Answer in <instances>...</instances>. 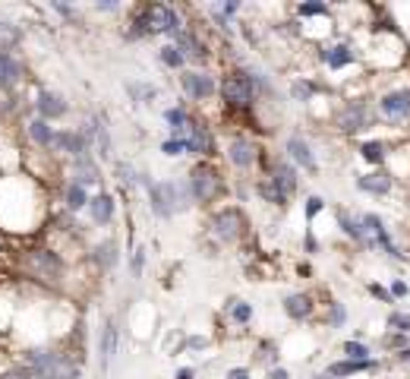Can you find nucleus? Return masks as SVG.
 <instances>
[{
  "instance_id": "obj_37",
  "label": "nucleus",
  "mask_w": 410,
  "mask_h": 379,
  "mask_svg": "<svg viewBox=\"0 0 410 379\" xmlns=\"http://www.w3.org/2000/svg\"><path fill=\"white\" fill-rule=\"evenodd\" d=\"M344 323H347V307H344L341 301H332L328 303V313H325V326L328 329H344Z\"/></svg>"
},
{
  "instance_id": "obj_47",
  "label": "nucleus",
  "mask_w": 410,
  "mask_h": 379,
  "mask_svg": "<svg viewBox=\"0 0 410 379\" xmlns=\"http://www.w3.org/2000/svg\"><path fill=\"white\" fill-rule=\"evenodd\" d=\"M95 10H98V13H120L123 6L120 4H111V0H98V4H95Z\"/></svg>"
},
{
  "instance_id": "obj_2",
  "label": "nucleus",
  "mask_w": 410,
  "mask_h": 379,
  "mask_svg": "<svg viewBox=\"0 0 410 379\" xmlns=\"http://www.w3.org/2000/svg\"><path fill=\"white\" fill-rule=\"evenodd\" d=\"M142 190H145V196H149V212L161 218V222H171L174 215H183L196 206L186 177L155 180L152 174H142Z\"/></svg>"
},
{
  "instance_id": "obj_36",
  "label": "nucleus",
  "mask_w": 410,
  "mask_h": 379,
  "mask_svg": "<svg viewBox=\"0 0 410 379\" xmlns=\"http://www.w3.org/2000/svg\"><path fill=\"white\" fill-rule=\"evenodd\" d=\"M297 16L310 19V16H332V6L322 4V0H306V4H297Z\"/></svg>"
},
{
  "instance_id": "obj_11",
  "label": "nucleus",
  "mask_w": 410,
  "mask_h": 379,
  "mask_svg": "<svg viewBox=\"0 0 410 379\" xmlns=\"http://www.w3.org/2000/svg\"><path fill=\"white\" fill-rule=\"evenodd\" d=\"M262 177H266L284 199H294L297 190H300V171L288 162V158H268V167L262 171Z\"/></svg>"
},
{
  "instance_id": "obj_8",
  "label": "nucleus",
  "mask_w": 410,
  "mask_h": 379,
  "mask_svg": "<svg viewBox=\"0 0 410 379\" xmlns=\"http://www.w3.org/2000/svg\"><path fill=\"white\" fill-rule=\"evenodd\" d=\"M209 234L224 246H233L237 240L246 237V215L240 206H221L209 218Z\"/></svg>"
},
{
  "instance_id": "obj_15",
  "label": "nucleus",
  "mask_w": 410,
  "mask_h": 379,
  "mask_svg": "<svg viewBox=\"0 0 410 379\" xmlns=\"http://www.w3.org/2000/svg\"><path fill=\"white\" fill-rule=\"evenodd\" d=\"M26 83V63L13 51H0V92L13 95Z\"/></svg>"
},
{
  "instance_id": "obj_21",
  "label": "nucleus",
  "mask_w": 410,
  "mask_h": 379,
  "mask_svg": "<svg viewBox=\"0 0 410 379\" xmlns=\"http://www.w3.org/2000/svg\"><path fill=\"white\" fill-rule=\"evenodd\" d=\"M284 316L294 319V323H306V319H312V313H316V297L310 294V291H294V294L284 297Z\"/></svg>"
},
{
  "instance_id": "obj_5",
  "label": "nucleus",
  "mask_w": 410,
  "mask_h": 379,
  "mask_svg": "<svg viewBox=\"0 0 410 379\" xmlns=\"http://www.w3.org/2000/svg\"><path fill=\"white\" fill-rule=\"evenodd\" d=\"M186 184H189V193H193V202L196 206H211V202H218L224 193H228V180H224L221 167L215 162H193L186 174Z\"/></svg>"
},
{
  "instance_id": "obj_3",
  "label": "nucleus",
  "mask_w": 410,
  "mask_h": 379,
  "mask_svg": "<svg viewBox=\"0 0 410 379\" xmlns=\"http://www.w3.org/2000/svg\"><path fill=\"white\" fill-rule=\"evenodd\" d=\"M218 98H221L224 111L250 114L262 98L259 83H256V67H250V63H237V67L224 70L221 79H218Z\"/></svg>"
},
{
  "instance_id": "obj_27",
  "label": "nucleus",
  "mask_w": 410,
  "mask_h": 379,
  "mask_svg": "<svg viewBox=\"0 0 410 379\" xmlns=\"http://www.w3.org/2000/svg\"><path fill=\"white\" fill-rule=\"evenodd\" d=\"M89 199H92V193L85 187H79V184H63V212H70V215H79V212H85L89 209Z\"/></svg>"
},
{
  "instance_id": "obj_14",
  "label": "nucleus",
  "mask_w": 410,
  "mask_h": 379,
  "mask_svg": "<svg viewBox=\"0 0 410 379\" xmlns=\"http://www.w3.org/2000/svg\"><path fill=\"white\" fill-rule=\"evenodd\" d=\"M32 108H35V118H41V120H48V123L63 120L70 114V101L63 98L61 92H54V89H41L38 95H35Z\"/></svg>"
},
{
  "instance_id": "obj_28",
  "label": "nucleus",
  "mask_w": 410,
  "mask_h": 379,
  "mask_svg": "<svg viewBox=\"0 0 410 379\" xmlns=\"http://www.w3.org/2000/svg\"><path fill=\"white\" fill-rule=\"evenodd\" d=\"M224 316H228L233 326H240V329H243V326L253 323L256 310H253L250 301H243V297H231V301L224 303Z\"/></svg>"
},
{
  "instance_id": "obj_20",
  "label": "nucleus",
  "mask_w": 410,
  "mask_h": 379,
  "mask_svg": "<svg viewBox=\"0 0 410 379\" xmlns=\"http://www.w3.org/2000/svg\"><path fill=\"white\" fill-rule=\"evenodd\" d=\"M92 266L98 269L101 275H107V272H114L117 266H120V244H117L114 237H105V240H98V244L92 246Z\"/></svg>"
},
{
  "instance_id": "obj_16",
  "label": "nucleus",
  "mask_w": 410,
  "mask_h": 379,
  "mask_svg": "<svg viewBox=\"0 0 410 379\" xmlns=\"http://www.w3.org/2000/svg\"><path fill=\"white\" fill-rule=\"evenodd\" d=\"M161 118H164L167 136H171V140H183V142L189 140V133H193L196 120H199L186 105H171V108H164V114H161Z\"/></svg>"
},
{
  "instance_id": "obj_46",
  "label": "nucleus",
  "mask_w": 410,
  "mask_h": 379,
  "mask_svg": "<svg viewBox=\"0 0 410 379\" xmlns=\"http://www.w3.org/2000/svg\"><path fill=\"white\" fill-rule=\"evenodd\" d=\"M224 379H253V370L250 367H231L228 373H224Z\"/></svg>"
},
{
  "instance_id": "obj_1",
  "label": "nucleus",
  "mask_w": 410,
  "mask_h": 379,
  "mask_svg": "<svg viewBox=\"0 0 410 379\" xmlns=\"http://www.w3.org/2000/svg\"><path fill=\"white\" fill-rule=\"evenodd\" d=\"M186 26L180 6L171 4H139L130 10L123 38L127 41H145V38H174Z\"/></svg>"
},
{
  "instance_id": "obj_4",
  "label": "nucleus",
  "mask_w": 410,
  "mask_h": 379,
  "mask_svg": "<svg viewBox=\"0 0 410 379\" xmlns=\"http://www.w3.org/2000/svg\"><path fill=\"white\" fill-rule=\"evenodd\" d=\"M16 269L28 281L45 284V288H61L67 279V259L54 246H28L16 256Z\"/></svg>"
},
{
  "instance_id": "obj_49",
  "label": "nucleus",
  "mask_w": 410,
  "mask_h": 379,
  "mask_svg": "<svg viewBox=\"0 0 410 379\" xmlns=\"http://www.w3.org/2000/svg\"><path fill=\"white\" fill-rule=\"evenodd\" d=\"M266 379H290V370L288 367H272L266 373Z\"/></svg>"
},
{
  "instance_id": "obj_45",
  "label": "nucleus",
  "mask_w": 410,
  "mask_h": 379,
  "mask_svg": "<svg viewBox=\"0 0 410 379\" xmlns=\"http://www.w3.org/2000/svg\"><path fill=\"white\" fill-rule=\"evenodd\" d=\"M388 291H391L394 301H401V297H407V294H410V288H407V281H404V279H394V281H391V288H388Z\"/></svg>"
},
{
  "instance_id": "obj_51",
  "label": "nucleus",
  "mask_w": 410,
  "mask_h": 379,
  "mask_svg": "<svg viewBox=\"0 0 410 379\" xmlns=\"http://www.w3.org/2000/svg\"><path fill=\"white\" fill-rule=\"evenodd\" d=\"M394 360H398V363H410V348H404V351L394 354Z\"/></svg>"
},
{
  "instance_id": "obj_10",
  "label": "nucleus",
  "mask_w": 410,
  "mask_h": 379,
  "mask_svg": "<svg viewBox=\"0 0 410 379\" xmlns=\"http://www.w3.org/2000/svg\"><path fill=\"white\" fill-rule=\"evenodd\" d=\"M180 89L183 95H186L189 101H196V105H205V101H211L218 95V76L211 70H196V67H189V70H183L180 73Z\"/></svg>"
},
{
  "instance_id": "obj_18",
  "label": "nucleus",
  "mask_w": 410,
  "mask_h": 379,
  "mask_svg": "<svg viewBox=\"0 0 410 379\" xmlns=\"http://www.w3.org/2000/svg\"><path fill=\"white\" fill-rule=\"evenodd\" d=\"M319 61L332 73H341V70H347L350 63H357V48L350 45V41H335V45L319 48Z\"/></svg>"
},
{
  "instance_id": "obj_48",
  "label": "nucleus",
  "mask_w": 410,
  "mask_h": 379,
  "mask_svg": "<svg viewBox=\"0 0 410 379\" xmlns=\"http://www.w3.org/2000/svg\"><path fill=\"white\" fill-rule=\"evenodd\" d=\"M303 250L306 253H319V240L312 237V231H306V234H303Z\"/></svg>"
},
{
  "instance_id": "obj_31",
  "label": "nucleus",
  "mask_w": 410,
  "mask_h": 379,
  "mask_svg": "<svg viewBox=\"0 0 410 379\" xmlns=\"http://www.w3.org/2000/svg\"><path fill=\"white\" fill-rule=\"evenodd\" d=\"M155 57H158V63L164 70H171V73H183V70H189V63H186V57L180 54L177 48L167 41V45H161L158 51H155Z\"/></svg>"
},
{
  "instance_id": "obj_13",
  "label": "nucleus",
  "mask_w": 410,
  "mask_h": 379,
  "mask_svg": "<svg viewBox=\"0 0 410 379\" xmlns=\"http://www.w3.org/2000/svg\"><path fill=\"white\" fill-rule=\"evenodd\" d=\"M284 152H288V162L297 167V171H306V174H319V158L312 152V142L306 140L303 133H290L284 140Z\"/></svg>"
},
{
  "instance_id": "obj_12",
  "label": "nucleus",
  "mask_w": 410,
  "mask_h": 379,
  "mask_svg": "<svg viewBox=\"0 0 410 379\" xmlns=\"http://www.w3.org/2000/svg\"><path fill=\"white\" fill-rule=\"evenodd\" d=\"M376 111L385 123H404L410 120V89L407 85H398V89H388L379 95Z\"/></svg>"
},
{
  "instance_id": "obj_22",
  "label": "nucleus",
  "mask_w": 410,
  "mask_h": 379,
  "mask_svg": "<svg viewBox=\"0 0 410 379\" xmlns=\"http://www.w3.org/2000/svg\"><path fill=\"white\" fill-rule=\"evenodd\" d=\"M101 165H98V158H79V162H70V184H79V187H98V190H105L101 187Z\"/></svg>"
},
{
  "instance_id": "obj_42",
  "label": "nucleus",
  "mask_w": 410,
  "mask_h": 379,
  "mask_svg": "<svg viewBox=\"0 0 410 379\" xmlns=\"http://www.w3.org/2000/svg\"><path fill=\"white\" fill-rule=\"evenodd\" d=\"M142 272H145V250L136 246L133 256H130V275H133V279H142Z\"/></svg>"
},
{
  "instance_id": "obj_26",
  "label": "nucleus",
  "mask_w": 410,
  "mask_h": 379,
  "mask_svg": "<svg viewBox=\"0 0 410 379\" xmlns=\"http://www.w3.org/2000/svg\"><path fill=\"white\" fill-rule=\"evenodd\" d=\"M54 130H57V127H51V123L41 120V118H28V120H26V136H28V142H32L35 149H41V152L51 149Z\"/></svg>"
},
{
  "instance_id": "obj_6",
  "label": "nucleus",
  "mask_w": 410,
  "mask_h": 379,
  "mask_svg": "<svg viewBox=\"0 0 410 379\" xmlns=\"http://www.w3.org/2000/svg\"><path fill=\"white\" fill-rule=\"evenodd\" d=\"M221 155L237 174H250V171H256V167L266 171V167H268V158H266V152H262V145L256 142L253 136H246V133H233L231 140L224 142Z\"/></svg>"
},
{
  "instance_id": "obj_23",
  "label": "nucleus",
  "mask_w": 410,
  "mask_h": 379,
  "mask_svg": "<svg viewBox=\"0 0 410 379\" xmlns=\"http://www.w3.org/2000/svg\"><path fill=\"white\" fill-rule=\"evenodd\" d=\"M357 190L366 196H388L394 190V177L385 171V167H379V171H366V174H357Z\"/></svg>"
},
{
  "instance_id": "obj_19",
  "label": "nucleus",
  "mask_w": 410,
  "mask_h": 379,
  "mask_svg": "<svg viewBox=\"0 0 410 379\" xmlns=\"http://www.w3.org/2000/svg\"><path fill=\"white\" fill-rule=\"evenodd\" d=\"M117 348H120V329H117V319L107 316L98 332V367L101 370L111 367V360L117 357Z\"/></svg>"
},
{
  "instance_id": "obj_50",
  "label": "nucleus",
  "mask_w": 410,
  "mask_h": 379,
  "mask_svg": "<svg viewBox=\"0 0 410 379\" xmlns=\"http://www.w3.org/2000/svg\"><path fill=\"white\" fill-rule=\"evenodd\" d=\"M174 379H196V370L193 367H180L177 373H174Z\"/></svg>"
},
{
  "instance_id": "obj_38",
  "label": "nucleus",
  "mask_w": 410,
  "mask_h": 379,
  "mask_svg": "<svg viewBox=\"0 0 410 379\" xmlns=\"http://www.w3.org/2000/svg\"><path fill=\"white\" fill-rule=\"evenodd\" d=\"M385 326H388V332L410 335V313H404V310H391V313H388V319H385Z\"/></svg>"
},
{
  "instance_id": "obj_39",
  "label": "nucleus",
  "mask_w": 410,
  "mask_h": 379,
  "mask_svg": "<svg viewBox=\"0 0 410 379\" xmlns=\"http://www.w3.org/2000/svg\"><path fill=\"white\" fill-rule=\"evenodd\" d=\"M319 212H325V199L322 196H306V202H303V218H306V224H312V218H316Z\"/></svg>"
},
{
  "instance_id": "obj_9",
  "label": "nucleus",
  "mask_w": 410,
  "mask_h": 379,
  "mask_svg": "<svg viewBox=\"0 0 410 379\" xmlns=\"http://www.w3.org/2000/svg\"><path fill=\"white\" fill-rule=\"evenodd\" d=\"M171 45L177 48L180 54L186 57V63H193L196 70H202V63H209V57H211V45L205 41L202 28H196V23L183 26L180 32L171 38Z\"/></svg>"
},
{
  "instance_id": "obj_30",
  "label": "nucleus",
  "mask_w": 410,
  "mask_h": 379,
  "mask_svg": "<svg viewBox=\"0 0 410 379\" xmlns=\"http://www.w3.org/2000/svg\"><path fill=\"white\" fill-rule=\"evenodd\" d=\"M360 158L366 165H372L379 171L385 162H388V142H382V140H366V142H360Z\"/></svg>"
},
{
  "instance_id": "obj_35",
  "label": "nucleus",
  "mask_w": 410,
  "mask_h": 379,
  "mask_svg": "<svg viewBox=\"0 0 410 379\" xmlns=\"http://www.w3.org/2000/svg\"><path fill=\"white\" fill-rule=\"evenodd\" d=\"M341 351H344V357H347V360H372V351H369V345H366V341H360V338H347L341 345Z\"/></svg>"
},
{
  "instance_id": "obj_44",
  "label": "nucleus",
  "mask_w": 410,
  "mask_h": 379,
  "mask_svg": "<svg viewBox=\"0 0 410 379\" xmlns=\"http://www.w3.org/2000/svg\"><path fill=\"white\" fill-rule=\"evenodd\" d=\"M366 291H369V294L376 297V301H382V303H394L391 291H388V288H382V284H376V281H372V284H366Z\"/></svg>"
},
{
  "instance_id": "obj_33",
  "label": "nucleus",
  "mask_w": 410,
  "mask_h": 379,
  "mask_svg": "<svg viewBox=\"0 0 410 379\" xmlns=\"http://www.w3.org/2000/svg\"><path fill=\"white\" fill-rule=\"evenodd\" d=\"M319 92V83H312L310 76H297L294 83H290V98L300 101V105H306V101H312Z\"/></svg>"
},
{
  "instance_id": "obj_17",
  "label": "nucleus",
  "mask_w": 410,
  "mask_h": 379,
  "mask_svg": "<svg viewBox=\"0 0 410 379\" xmlns=\"http://www.w3.org/2000/svg\"><path fill=\"white\" fill-rule=\"evenodd\" d=\"M85 212H89L95 228H107V224H114V215H117V196L111 190H95Z\"/></svg>"
},
{
  "instance_id": "obj_34",
  "label": "nucleus",
  "mask_w": 410,
  "mask_h": 379,
  "mask_svg": "<svg viewBox=\"0 0 410 379\" xmlns=\"http://www.w3.org/2000/svg\"><path fill=\"white\" fill-rule=\"evenodd\" d=\"M127 95L136 105H155L158 101V89L152 83H127Z\"/></svg>"
},
{
  "instance_id": "obj_41",
  "label": "nucleus",
  "mask_w": 410,
  "mask_h": 379,
  "mask_svg": "<svg viewBox=\"0 0 410 379\" xmlns=\"http://www.w3.org/2000/svg\"><path fill=\"white\" fill-rule=\"evenodd\" d=\"M161 155H164V158H180V155H186V142H183V140H171V136H167V140L161 142Z\"/></svg>"
},
{
  "instance_id": "obj_40",
  "label": "nucleus",
  "mask_w": 410,
  "mask_h": 379,
  "mask_svg": "<svg viewBox=\"0 0 410 379\" xmlns=\"http://www.w3.org/2000/svg\"><path fill=\"white\" fill-rule=\"evenodd\" d=\"M382 348H388V351H404V348H410V335H401V332H388L382 338Z\"/></svg>"
},
{
  "instance_id": "obj_52",
  "label": "nucleus",
  "mask_w": 410,
  "mask_h": 379,
  "mask_svg": "<svg viewBox=\"0 0 410 379\" xmlns=\"http://www.w3.org/2000/svg\"><path fill=\"white\" fill-rule=\"evenodd\" d=\"M32 379H54V376H38V373H35V376H32Z\"/></svg>"
},
{
  "instance_id": "obj_7",
  "label": "nucleus",
  "mask_w": 410,
  "mask_h": 379,
  "mask_svg": "<svg viewBox=\"0 0 410 379\" xmlns=\"http://www.w3.org/2000/svg\"><path fill=\"white\" fill-rule=\"evenodd\" d=\"M379 123V111L372 101L366 98H350L344 101L338 108V114H335V130L344 136H357V133H366V130H372Z\"/></svg>"
},
{
  "instance_id": "obj_29",
  "label": "nucleus",
  "mask_w": 410,
  "mask_h": 379,
  "mask_svg": "<svg viewBox=\"0 0 410 379\" xmlns=\"http://www.w3.org/2000/svg\"><path fill=\"white\" fill-rule=\"evenodd\" d=\"M26 41V28L13 19H0V51H16Z\"/></svg>"
},
{
  "instance_id": "obj_43",
  "label": "nucleus",
  "mask_w": 410,
  "mask_h": 379,
  "mask_svg": "<svg viewBox=\"0 0 410 379\" xmlns=\"http://www.w3.org/2000/svg\"><path fill=\"white\" fill-rule=\"evenodd\" d=\"M51 10H54V13H61L63 19H79V6L61 4V0H51Z\"/></svg>"
},
{
  "instance_id": "obj_25",
  "label": "nucleus",
  "mask_w": 410,
  "mask_h": 379,
  "mask_svg": "<svg viewBox=\"0 0 410 379\" xmlns=\"http://www.w3.org/2000/svg\"><path fill=\"white\" fill-rule=\"evenodd\" d=\"M372 370H379V360H347V357H341V360L328 363L325 373L332 379H350L360 373H372Z\"/></svg>"
},
{
  "instance_id": "obj_32",
  "label": "nucleus",
  "mask_w": 410,
  "mask_h": 379,
  "mask_svg": "<svg viewBox=\"0 0 410 379\" xmlns=\"http://www.w3.org/2000/svg\"><path fill=\"white\" fill-rule=\"evenodd\" d=\"M142 174L145 171H136V165H130V162H114V177L127 193L136 187H142Z\"/></svg>"
},
{
  "instance_id": "obj_24",
  "label": "nucleus",
  "mask_w": 410,
  "mask_h": 379,
  "mask_svg": "<svg viewBox=\"0 0 410 379\" xmlns=\"http://www.w3.org/2000/svg\"><path fill=\"white\" fill-rule=\"evenodd\" d=\"M338 228L341 234L347 240H354L357 246H363V250H372L369 246V237H366V228H363V218L354 215L350 209H338Z\"/></svg>"
}]
</instances>
